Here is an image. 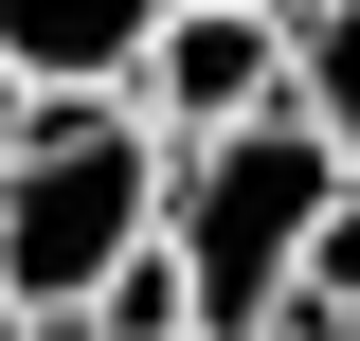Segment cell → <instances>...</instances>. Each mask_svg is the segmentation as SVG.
<instances>
[{"instance_id":"6da1fadb","label":"cell","mask_w":360,"mask_h":341,"mask_svg":"<svg viewBox=\"0 0 360 341\" xmlns=\"http://www.w3.org/2000/svg\"><path fill=\"white\" fill-rule=\"evenodd\" d=\"M162 126L127 90H37L18 108V162H0V305L18 323H90V288L162 234Z\"/></svg>"},{"instance_id":"7a4b0ae2","label":"cell","mask_w":360,"mask_h":341,"mask_svg":"<svg viewBox=\"0 0 360 341\" xmlns=\"http://www.w3.org/2000/svg\"><path fill=\"white\" fill-rule=\"evenodd\" d=\"M324 198H360V180L307 144V108H270V126H234V144H180L162 252H180V288H198V341H270V323H288Z\"/></svg>"},{"instance_id":"3957f363","label":"cell","mask_w":360,"mask_h":341,"mask_svg":"<svg viewBox=\"0 0 360 341\" xmlns=\"http://www.w3.org/2000/svg\"><path fill=\"white\" fill-rule=\"evenodd\" d=\"M127 108L162 126V162H180V144L270 126V108H288V18H252V0H162V36H144Z\"/></svg>"},{"instance_id":"277c9868","label":"cell","mask_w":360,"mask_h":341,"mask_svg":"<svg viewBox=\"0 0 360 341\" xmlns=\"http://www.w3.org/2000/svg\"><path fill=\"white\" fill-rule=\"evenodd\" d=\"M162 0H0V72L18 90H127Z\"/></svg>"},{"instance_id":"5b68a950","label":"cell","mask_w":360,"mask_h":341,"mask_svg":"<svg viewBox=\"0 0 360 341\" xmlns=\"http://www.w3.org/2000/svg\"><path fill=\"white\" fill-rule=\"evenodd\" d=\"M288 108H307V144L360 180V0H307V18H288Z\"/></svg>"},{"instance_id":"8992f818","label":"cell","mask_w":360,"mask_h":341,"mask_svg":"<svg viewBox=\"0 0 360 341\" xmlns=\"http://www.w3.org/2000/svg\"><path fill=\"white\" fill-rule=\"evenodd\" d=\"M307 305H342V323H360V198H324V234H307Z\"/></svg>"},{"instance_id":"52a82bcc","label":"cell","mask_w":360,"mask_h":341,"mask_svg":"<svg viewBox=\"0 0 360 341\" xmlns=\"http://www.w3.org/2000/svg\"><path fill=\"white\" fill-rule=\"evenodd\" d=\"M18 108H37V90H18V72H0V162H18Z\"/></svg>"},{"instance_id":"ba28073f","label":"cell","mask_w":360,"mask_h":341,"mask_svg":"<svg viewBox=\"0 0 360 341\" xmlns=\"http://www.w3.org/2000/svg\"><path fill=\"white\" fill-rule=\"evenodd\" d=\"M252 18H307V0H252Z\"/></svg>"},{"instance_id":"9c48e42d","label":"cell","mask_w":360,"mask_h":341,"mask_svg":"<svg viewBox=\"0 0 360 341\" xmlns=\"http://www.w3.org/2000/svg\"><path fill=\"white\" fill-rule=\"evenodd\" d=\"M0 341H37V323H18V305H0Z\"/></svg>"},{"instance_id":"30bf717a","label":"cell","mask_w":360,"mask_h":341,"mask_svg":"<svg viewBox=\"0 0 360 341\" xmlns=\"http://www.w3.org/2000/svg\"><path fill=\"white\" fill-rule=\"evenodd\" d=\"M37 341H90V323H37Z\"/></svg>"},{"instance_id":"8fae6325","label":"cell","mask_w":360,"mask_h":341,"mask_svg":"<svg viewBox=\"0 0 360 341\" xmlns=\"http://www.w3.org/2000/svg\"><path fill=\"white\" fill-rule=\"evenodd\" d=\"M342 341H360V323H342Z\"/></svg>"}]
</instances>
